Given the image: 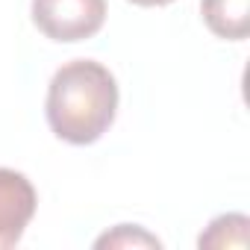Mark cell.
<instances>
[{
	"label": "cell",
	"instance_id": "1",
	"mask_svg": "<svg viewBox=\"0 0 250 250\" xmlns=\"http://www.w3.org/2000/svg\"><path fill=\"white\" fill-rule=\"evenodd\" d=\"M44 112L56 139L77 147L94 145L115 121L118 83L106 65L74 59L53 74Z\"/></svg>",
	"mask_w": 250,
	"mask_h": 250
},
{
	"label": "cell",
	"instance_id": "2",
	"mask_svg": "<svg viewBox=\"0 0 250 250\" xmlns=\"http://www.w3.org/2000/svg\"><path fill=\"white\" fill-rule=\"evenodd\" d=\"M106 21V0H33V24L53 42H85Z\"/></svg>",
	"mask_w": 250,
	"mask_h": 250
},
{
	"label": "cell",
	"instance_id": "3",
	"mask_svg": "<svg viewBox=\"0 0 250 250\" xmlns=\"http://www.w3.org/2000/svg\"><path fill=\"white\" fill-rule=\"evenodd\" d=\"M39 194L33 183L12 168H0V250L15 247L33 221Z\"/></svg>",
	"mask_w": 250,
	"mask_h": 250
},
{
	"label": "cell",
	"instance_id": "4",
	"mask_svg": "<svg viewBox=\"0 0 250 250\" xmlns=\"http://www.w3.org/2000/svg\"><path fill=\"white\" fill-rule=\"evenodd\" d=\"M206 27L227 42H241L250 33V0H200Z\"/></svg>",
	"mask_w": 250,
	"mask_h": 250
},
{
	"label": "cell",
	"instance_id": "5",
	"mask_svg": "<svg viewBox=\"0 0 250 250\" xmlns=\"http://www.w3.org/2000/svg\"><path fill=\"white\" fill-rule=\"evenodd\" d=\"M97 247H159V238L150 235V232H145L142 227L121 224L112 232L100 235L97 238Z\"/></svg>",
	"mask_w": 250,
	"mask_h": 250
},
{
	"label": "cell",
	"instance_id": "6",
	"mask_svg": "<svg viewBox=\"0 0 250 250\" xmlns=\"http://www.w3.org/2000/svg\"><path fill=\"white\" fill-rule=\"evenodd\" d=\"M235 227H247V218L244 215H221V218H215L209 224V229L200 235V247H229V244H235L229 238V229H235Z\"/></svg>",
	"mask_w": 250,
	"mask_h": 250
},
{
	"label": "cell",
	"instance_id": "7",
	"mask_svg": "<svg viewBox=\"0 0 250 250\" xmlns=\"http://www.w3.org/2000/svg\"><path fill=\"white\" fill-rule=\"evenodd\" d=\"M130 3H136V6H168L174 0H130Z\"/></svg>",
	"mask_w": 250,
	"mask_h": 250
}]
</instances>
